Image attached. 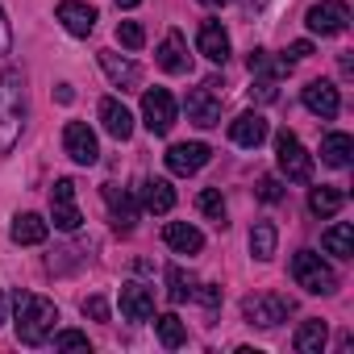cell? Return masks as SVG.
Wrapping results in <instances>:
<instances>
[{"label": "cell", "mask_w": 354, "mask_h": 354, "mask_svg": "<svg viewBox=\"0 0 354 354\" xmlns=\"http://www.w3.org/2000/svg\"><path fill=\"white\" fill-rule=\"evenodd\" d=\"M154 59H158V67H162L167 75H188V71H192V55H188V42H184L180 30H171V34L158 42Z\"/></svg>", "instance_id": "cell-11"}, {"label": "cell", "mask_w": 354, "mask_h": 354, "mask_svg": "<svg viewBox=\"0 0 354 354\" xmlns=\"http://www.w3.org/2000/svg\"><path fill=\"white\" fill-rule=\"evenodd\" d=\"M201 5H209V9H221V5H230V0H201Z\"/></svg>", "instance_id": "cell-43"}, {"label": "cell", "mask_w": 354, "mask_h": 354, "mask_svg": "<svg viewBox=\"0 0 354 354\" xmlns=\"http://www.w3.org/2000/svg\"><path fill=\"white\" fill-rule=\"evenodd\" d=\"M100 125H104L117 142H125V138L133 133V113H129L117 96H104V100H100Z\"/></svg>", "instance_id": "cell-19"}, {"label": "cell", "mask_w": 354, "mask_h": 354, "mask_svg": "<svg viewBox=\"0 0 354 354\" xmlns=\"http://www.w3.org/2000/svg\"><path fill=\"white\" fill-rule=\"evenodd\" d=\"M13 308H17V342H26V346H42V342H50V333H55V325H59V308H55V300H46V296H34V292H17L13 296Z\"/></svg>", "instance_id": "cell-2"}, {"label": "cell", "mask_w": 354, "mask_h": 354, "mask_svg": "<svg viewBox=\"0 0 354 354\" xmlns=\"http://www.w3.org/2000/svg\"><path fill=\"white\" fill-rule=\"evenodd\" d=\"M196 209L209 217V221H217V225H225V196L217 192V188H205L201 196H196Z\"/></svg>", "instance_id": "cell-31"}, {"label": "cell", "mask_w": 354, "mask_h": 354, "mask_svg": "<svg viewBox=\"0 0 354 354\" xmlns=\"http://www.w3.org/2000/svg\"><path fill=\"white\" fill-rule=\"evenodd\" d=\"M196 50H201L209 63H225V59H230V34L221 30V21H205V26H201Z\"/></svg>", "instance_id": "cell-17"}, {"label": "cell", "mask_w": 354, "mask_h": 354, "mask_svg": "<svg viewBox=\"0 0 354 354\" xmlns=\"http://www.w3.org/2000/svg\"><path fill=\"white\" fill-rule=\"evenodd\" d=\"M230 138H234L238 146L254 150L259 142H267V117H263V113H242V117H234V121H230Z\"/></svg>", "instance_id": "cell-20"}, {"label": "cell", "mask_w": 354, "mask_h": 354, "mask_svg": "<svg viewBox=\"0 0 354 354\" xmlns=\"http://www.w3.org/2000/svg\"><path fill=\"white\" fill-rule=\"evenodd\" d=\"M162 242L175 250V254H201L205 250V234L188 221H167L162 225Z\"/></svg>", "instance_id": "cell-16"}, {"label": "cell", "mask_w": 354, "mask_h": 354, "mask_svg": "<svg viewBox=\"0 0 354 354\" xmlns=\"http://www.w3.org/2000/svg\"><path fill=\"white\" fill-rule=\"evenodd\" d=\"M321 250L333 254V259H350V254H354V225H350V221H333V225L321 234Z\"/></svg>", "instance_id": "cell-23"}, {"label": "cell", "mask_w": 354, "mask_h": 354, "mask_svg": "<svg viewBox=\"0 0 354 354\" xmlns=\"http://www.w3.org/2000/svg\"><path fill=\"white\" fill-rule=\"evenodd\" d=\"M100 67H104V75L121 88V92H129V88H138L142 84V71H138V63H129V59H121L117 50H100Z\"/></svg>", "instance_id": "cell-18"}, {"label": "cell", "mask_w": 354, "mask_h": 354, "mask_svg": "<svg viewBox=\"0 0 354 354\" xmlns=\"http://www.w3.org/2000/svg\"><path fill=\"white\" fill-rule=\"evenodd\" d=\"M184 109H188V121L201 125V129H209V125L221 121V96H217L209 84H205V88H192L188 100H184Z\"/></svg>", "instance_id": "cell-12"}, {"label": "cell", "mask_w": 354, "mask_h": 354, "mask_svg": "<svg viewBox=\"0 0 354 354\" xmlns=\"http://www.w3.org/2000/svg\"><path fill=\"white\" fill-rule=\"evenodd\" d=\"M275 158H279V171L288 175V184H308L313 180V154L300 146V138L292 129H283L275 138Z\"/></svg>", "instance_id": "cell-4"}, {"label": "cell", "mask_w": 354, "mask_h": 354, "mask_svg": "<svg viewBox=\"0 0 354 354\" xmlns=\"http://www.w3.org/2000/svg\"><path fill=\"white\" fill-rule=\"evenodd\" d=\"M63 150H67V158L80 162V167H92V162L100 158V142H96V133H92L84 121H67V129H63Z\"/></svg>", "instance_id": "cell-9"}, {"label": "cell", "mask_w": 354, "mask_h": 354, "mask_svg": "<svg viewBox=\"0 0 354 354\" xmlns=\"http://www.w3.org/2000/svg\"><path fill=\"white\" fill-rule=\"evenodd\" d=\"M50 217H55V230H63V234H75V230L84 225V213H80V205H75V180H55Z\"/></svg>", "instance_id": "cell-7"}, {"label": "cell", "mask_w": 354, "mask_h": 354, "mask_svg": "<svg viewBox=\"0 0 354 354\" xmlns=\"http://www.w3.org/2000/svg\"><path fill=\"white\" fill-rule=\"evenodd\" d=\"M55 17H59V21H63V30H67V34H75V38H88V34L96 30V9H92V5H84V0H59Z\"/></svg>", "instance_id": "cell-14"}, {"label": "cell", "mask_w": 354, "mask_h": 354, "mask_svg": "<svg viewBox=\"0 0 354 354\" xmlns=\"http://www.w3.org/2000/svg\"><path fill=\"white\" fill-rule=\"evenodd\" d=\"M192 292H196V279L184 267H167V296H171V304L192 300Z\"/></svg>", "instance_id": "cell-30"}, {"label": "cell", "mask_w": 354, "mask_h": 354, "mask_svg": "<svg viewBox=\"0 0 354 354\" xmlns=\"http://www.w3.org/2000/svg\"><path fill=\"white\" fill-rule=\"evenodd\" d=\"M192 296H196V300H201L205 308H217V304H221V288H217V283H201V288H196Z\"/></svg>", "instance_id": "cell-36"}, {"label": "cell", "mask_w": 354, "mask_h": 354, "mask_svg": "<svg viewBox=\"0 0 354 354\" xmlns=\"http://www.w3.org/2000/svg\"><path fill=\"white\" fill-rule=\"evenodd\" d=\"M46 234H50V225H46L38 213H17V217H13V230H9V238H13L17 246H42Z\"/></svg>", "instance_id": "cell-21"}, {"label": "cell", "mask_w": 354, "mask_h": 354, "mask_svg": "<svg viewBox=\"0 0 354 354\" xmlns=\"http://www.w3.org/2000/svg\"><path fill=\"white\" fill-rule=\"evenodd\" d=\"M26 109H30L26 75L17 67H5V71H0V154H13V146L21 142Z\"/></svg>", "instance_id": "cell-1"}, {"label": "cell", "mask_w": 354, "mask_h": 354, "mask_svg": "<svg viewBox=\"0 0 354 354\" xmlns=\"http://www.w3.org/2000/svg\"><path fill=\"white\" fill-rule=\"evenodd\" d=\"M304 26H308L317 38H333V34H342V30L350 26L346 0H321V5H313L308 17H304Z\"/></svg>", "instance_id": "cell-8"}, {"label": "cell", "mask_w": 354, "mask_h": 354, "mask_svg": "<svg viewBox=\"0 0 354 354\" xmlns=\"http://www.w3.org/2000/svg\"><path fill=\"white\" fill-rule=\"evenodd\" d=\"M242 317L250 325H259V329H275L279 321L292 317V300L279 296V292H254V296L242 300Z\"/></svg>", "instance_id": "cell-5"}, {"label": "cell", "mask_w": 354, "mask_h": 354, "mask_svg": "<svg viewBox=\"0 0 354 354\" xmlns=\"http://www.w3.org/2000/svg\"><path fill=\"white\" fill-rule=\"evenodd\" d=\"M142 125L150 129V133H171V125H175V96L167 92V88H150V92H142Z\"/></svg>", "instance_id": "cell-6"}, {"label": "cell", "mask_w": 354, "mask_h": 354, "mask_svg": "<svg viewBox=\"0 0 354 354\" xmlns=\"http://www.w3.org/2000/svg\"><path fill=\"white\" fill-rule=\"evenodd\" d=\"M55 96H59V100H63V104H71V100H75V92H71V88H67V84H59V92H55Z\"/></svg>", "instance_id": "cell-40"}, {"label": "cell", "mask_w": 354, "mask_h": 354, "mask_svg": "<svg viewBox=\"0 0 354 354\" xmlns=\"http://www.w3.org/2000/svg\"><path fill=\"white\" fill-rule=\"evenodd\" d=\"M304 109H308L313 117H321V121H333V117L342 113V96H337V88H333L329 80H313V84L304 88Z\"/></svg>", "instance_id": "cell-13"}, {"label": "cell", "mask_w": 354, "mask_h": 354, "mask_svg": "<svg viewBox=\"0 0 354 354\" xmlns=\"http://www.w3.org/2000/svg\"><path fill=\"white\" fill-rule=\"evenodd\" d=\"M275 246H279L275 225H271V221H254V230H250V254H254L259 263H271V259H275Z\"/></svg>", "instance_id": "cell-27"}, {"label": "cell", "mask_w": 354, "mask_h": 354, "mask_svg": "<svg viewBox=\"0 0 354 354\" xmlns=\"http://www.w3.org/2000/svg\"><path fill=\"white\" fill-rule=\"evenodd\" d=\"M50 337H55L59 350H92V346H88V333H80V329H59V333H50Z\"/></svg>", "instance_id": "cell-33"}, {"label": "cell", "mask_w": 354, "mask_h": 354, "mask_svg": "<svg viewBox=\"0 0 354 354\" xmlns=\"http://www.w3.org/2000/svg\"><path fill=\"white\" fill-rule=\"evenodd\" d=\"M308 55H313V42H292V46L283 50L288 63H300V59H308Z\"/></svg>", "instance_id": "cell-38"}, {"label": "cell", "mask_w": 354, "mask_h": 354, "mask_svg": "<svg viewBox=\"0 0 354 354\" xmlns=\"http://www.w3.org/2000/svg\"><path fill=\"white\" fill-rule=\"evenodd\" d=\"M154 329H158V342H162L167 350H180V346L188 342V329H184V321L175 317V313H162V317L154 321Z\"/></svg>", "instance_id": "cell-29"}, {"label": "cell", "mask_w": 354, "mask_h": 354, "mask_svg": "<svg viewBox=\"0 0 354 354\" xmlns=\"http://www.w3.org/2000/svg\"><path fill=\"white\" fill-rule=\"evenodd\" d=\"M259 201H267V205L283 201V184L275 180V175H263V180H259Z\"/></svg>", "instance_id": "cell-34"}, {"label": "cell", "mask_w": 354, "mask_h": 354, "mask_svg": "<svg viewBox=\"0 0 354 354\" xmlns=\"http://www.w3.org/2000/svg\"><path fill=\"white\" fill-rule=\"evenodd\" d=\"M104 201H109V209H113L117 230H121V234H129V230H133V221H138V201H133L129 192H117V188H104Z\"/></svg>", "instance_id": "cell-25"}, {"label": "cell", "mask_w": 354, "mask_h": 354, "mask_svg": "<svg viewBox=\"0 0 354 354\" xmlns=\"http://www.w3.org/2000/svg\"><path fill=\"white\" fill-rule=\"evenodd\" d=\"M350 154H354V138L350 133H325L321 142V162L325 167H350Z\"/></svg>", "instance_id": "cell-24"}, {"label": "cell", "mask_w": 354, "mask_h": 354, "mask_svg": "<svg viewBox=\"0 0 354 354\" xmlns=\"http://www.w3.org/2000/svg\"><path fill=\"white\" fill-rule=\"evenodd\" d=\"M325 342H329V325L317 321V317H308V321L296 329V350H300V354H321Z\"/></svg>", "instance_id": "cell-26"}, {"label": "cell", "mask_w": 354, "mask_h": 354, "mask_svg": "<svg viewBox=\"0 0 354 354\" xmlns=\"http://www.w3.org/2000/svg\"><path fill=\"white\" fill-rule=\"evenodd\" d=\"M138 196H142V209L146 213H171L175 209V188L167 180H142Z\"/></svg>", "instance_id": "cell-22"}, {"label": "cell", "mask_w": 354, "mask_h": 354, "mask_svg": "<svg viewBox=\"0 0 354 354\" xmlns=\"http://www.w3.org/2000/svg\"><path fill=\"white\" fill-rule=\"evenodd\" d=\"M250 96H259V100H275V80H259V84L250 88Z\"/></svg>", "instance_id": "cell-39"}, {"label": "cell", "mask_w": 354, "mask_h": 354, "mask_svg": "<svg viewBox=\"0 0 354 354\" xmlns=\"http://www.w3.org/2000/svg\"><path fill=\"white\" fill-rule=\"evenodd\" d=\"M346 205V196L337 188H313L308 192V213L313 217H337V209Z\"/></svg>", "instance_id": "cell-28"}, {"label": "cell", "mask_w": 354, "mask_h": 354, "mask_svg": "<svg viewBox=\"0 0 354 354\" xmlns=\"http://www.w3.org/2000/svg\"><path fill=\"white\" fill-rule=\"evenodd\" d=\"M13 50V26H9V17H5V9H0V59H5Z\"/></svg>", "instance_id": "cell-37"}, {"label": "cell", "mask_w": 354, "mask_h": 354, "mask_svg": "<svg viewBox=\"0 0 354 354\" xmlns=\"http://www.w3.org/2000/svg\"><path fill=\"white\" fill-rule=\"evenodd\" d=\"M5 308H9V300H5V292H0V325L9 321V317H5Z\"/></svg>", "instance_id": "cell-41"}, {"label": "cell", "mask_w": 354, "mask_h": 354, "mask_svg": "<svg viewBox=\"0 0 354 354\" xmlns=\"http://www.w3.org/2000/svg\"><path fill=\"white\" fill-rule=\"evenodd\" d=\"M209 154H213V150H209L205 142H175L162 158H167V171H171V175H196V171L209 162Z\"/></svg>", "instance_id": "cell-10"}, {"label": "cell", "mask_w": 354, "mask_h": 354, "mask_svg": "<svg viewBox=\"0 0 354 354\" xmlns=\"http://www.w3.org/2000/svg\"><path fill=\"white\" fill-rule=\"evenodd\" d=\"M84 317H92V321H109V300H104V296H88V300H84Z\"/></svg>", "instance_id": "cell-35"}, {"label": "cell", "mask_w": 354, "mask_h": 354, "mask_svg": "<svg viewBox=\"0 0 354 354\" xmlns=\"http://www.w3.org/2000/svg\"><path fill=\"white\" fill-rule=\"evenodd\" d=\"M292 279L308 296H333L337 292V271L317 254V250H296L292 254Z\"/></svg>", "instance_id": "cell-3"}, {"label": "cell", "mask_w": 354, "mask_h": 354, "mask_svg": "<svg viewBox=\"0 0 354 354\" xmlns=\"http://www.w3.org/2000/svg\"><path fill=\"white\" fill-rule=\"evenodd\" d=\"M121 317L125 321H150L154 317V292L146 283H121Z\"/></svg>", "instance_id": "cell-15"}, {"label": "cell", "mask_w": 354, "mask_h": 354, "mask_svg": "<svg viewBox=\"0 0 354 354\" xmlns=\"http://www.w3.org/2000/svg\"><path fill=\"white\" fill-rule=\"evenodd\" d=\"M117 42H121L125 50H142V46H146V30H142L138 21H117Z\"/></svg>", "instance_id": "cell-32"}, {"label": "cell", "mask_w": 354, "mask_h": 354, "mask_svg": "<svg viewBox=\"0 0 354 354\" xmlns=\"http://www.w3.org/2000/svg\"><path fill=\"white\" fill-rule=\"evenodd\" d=\"M142 0H117V9H138Z\"/></svg>", "instance_id": "cell-42"}]
</instances>
